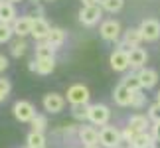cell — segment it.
<instances>
[{
  "mask_svg": "<svg viewBox=\"0 0 160 148\" xmlns=\"http://www.w3.org/2000/svg\"><path fill=\"white\" fill-rule=\"evenodd\" d=\"M99 142L103 148H119L122 144V132L117 126H101L99 131Z\"/></svg>",
  "mask_w": 160,
  "mask_h": 148,
  "instance_id": "obj_1",
  "label": "cell"
},
{
  "mask_svg": "<svg viewBox=\"0 0 160 148\" xmlns=\"http://www.w3.org/2000/svg\"><path fill=\"white\" fill-rule=\"evenodd\" d=\"M109 119H111V109L103 103H95V105H89V122L95 126H105L109 125Z\"/></svg>",
  "mask_w": 160,
  "mask_h": 148,
  "instance_id": "obj_2",
  "label": "cell"
},
{
  "mask_svg": "<svg viewBox=\"0 0 160 148\" xmlns=\"http://www.w3.org/2000/svg\"><path fill=\"white\" fill-rule=\"evenodd\" d=\"M89 97H91V93L83 83L71 85L65 93V99H67L69 105H89Z\"/></svg>",
  "mask_w": 160,
  "mask_h": 148,
  "instance_id": "obj_3",
  "label": "cell"
},
{
  "mask_svg": "<svg viewBox=\"0 0 160 148\" xmlns=\"http://www.w3.org/2000/svg\"><path fill=\"white\" fill-rule=\"evenodd\" d=\"M121 34H122V30H121V24L119 20H105V22H101V26H99V36L105 42H119L121 40Z\"/></svg>",
  "mask_w": 160,
  "mask_h": 148,
  "instance_id": "obj_4",
  "label": "cell"
},
{
  "mask_svg": "<svg viewBox=\"0 0 160 148\" xmlns=\"http://www.w3.org/2000/svg\"><path fill=\"white\" fill-rule=\"evenodd\" d=\"M12 113H14L16 121H20V122H32V119L36 116V107H34L30 101H24V99H20V101L14 103Z\"/></svg>",
  "mask_w": 160,
  "mask_h": 148,
  "instance_id": "obj_5",
  "label": "cell"
},
{
  "mask_svg": "<svg viewBox=\"0 0 160 148\" xmlns=\"http://www.w3.org/2000/svg\"><path fill=\"white\" fill-rule=\"evenodd\" d=\"M101 16H103V8H101V4H95V6H83V8L79 10V22H81L83 26H95V24L101 20Z\"/></svg>",
  "mask_w": 160,
  "mask_h": 148,
  "instance_id": "obj_6",
  "label": "cell"
},
{
  "mask_svg": "<svg viewBox=\"0 0 160 148\" xmlns=\"http://www.w3.org/2000/svg\"><path fill=\"white\" fill-rule=\"evenodd\" d=\"M109 63H111V69L117 71V73H122L131 67V61H128V49H121L117 47L109 57Z\"/></svg>",
  "mask_w": 160,
  "mask_h": 148,
  "instance_id": "obj_7",
  "label": "cell"
},
{
  "mask_svg": "<svg viewBox=\"0 0 160 148\" xmlns=\"http://www.w3.org/2000/svg\"><path fill=\"white\" fill-rule=\"evenodd\" d=\"M28 69L38 75H50L55 69V57H36L28 63Z\"/></svg>",
  "mask_w": 160,
  "mask_h": 148,
  "instance_id": "obj_8",
  "label": "cell"
},
{
  "mask_svg": "<svg viewBox=\"0 0 160 148\" xmlns=\"http://www.w3.org/2000/svg\"><path fill=\"white\" fill-rule=\"evenodd\" d=\"M138 28H140L142 38L146 42H156L160 38V22L156 20V18H144Z\"/></svg>",
  "mask_w": 160,
  "mask_h": 148,
  "instance_id": "obj_9",
  "label": "cell"
},
{
  "mask_svg": "<svg viewBox=\"0 0 160 148\" xmlns=\"http://www.w3.org/2000/svg\"><path fill=\"white\" fill-rule=\"evenodd\" d=\"M65 101L67 99L59 93H46L44 99H42V105H44V109L48 113H61V111L65 109Z\"/></svg>",
  "mask_w": 160,
  "mask_h": 148,
  "instance_id": "obj_10",
  "label": "cell"
},
{
  "mask_svg": "<svg viewBox=\"0 0 160 148\" xmlns=\"http://www.w3.org/2000/svg\"><path fill=\"white\" fill-rule=\"evenodd\" d=\"M142 42H144V38H142V32H140V28H128L127 32H122V40H121L119 47H121V49L138 47Z\"/></svg>",
  "mask_w": 160,
  "mask_h": 148,
  "instance_id": "obj_11",
  "label": "cell"
},
{
  "mask_svg": "<svg viewBox=\"0 0 160 148\" xmlns=\"http://www.w3.org/2000/svg\"><path fill=\"white\" fill-rule=\"evenodd\" d=\"M32 26H34V16H18L16 20L12 22L14 36H18V38L32 36Z\"/></svg>",
  "mask_w": 160,
  "mask_h": 148,
  "instance_id": "obj_12",
  "label": "cell"
},
{
  "mask_svg": "<svg viewBox=\"0 0 160 148\" xmlns=\"http://www.w3.org/2000/svg\"><path fill=\"white\" fill-rule=\"evenodd\" d=\"M132 95H134V91H131L122 81L113 89V101L119 105V107H131V103H132Z\"/></svg>",
  "mask_w": 160,
  "mask_h": 148,
  "instance_id": "obj_13",
  "label": "cell"
},
{
  "mask_svg": "<svg viewBox=\"0 0 160 148\" xmlns=\"http://www.w3.org/2000/svg\"><path fill=\"white\" fill-rule=\"evenodd\" d=\"M77 134H79V140L83 142V146H93L99 142V131L95 128V125L91 126H79L77 128Z\"/></svg>",
  "mask_w": 160,
  "mask_h": 148,
  "instance_id": "obj_14",
  "label": "cell"
},
{
  "mask_svg": "<svg viewBox=\"0 0 160 148\" xmlns=\"http://www.w3.org/2000/svg\"><path fill=\"white\" fill-rule=\"evenodd\" d=\"M146 59H148V53L142 47H131L128 49V61H131V69H142Z\"/></svg>",
  "mask_w": 160,
  "mask_h": 148,
  "instance_id": "obj_15",
  "label": "cell"
},
{
  "mask_svg": "<svg viewBox=\"0 0 160 148\" xmlns=\"http://www.w3.org/2000/svg\"><path fill=\"white\" fill-rule=\"evenodd\" d=\"M50 30H52V26L48 24L46 18H42V16L34 18V26H32V38H34V40H38V42L48 40V34H50Z\"/></svg>",
  "mask_w": 160,
  "mask_h": 148,
  "instance_id": "obj_16",
  "label": "cell"
},
{
  "mask_svg": "<svg viewBox=\"0 0 160 148\" xmlns=\"http://www.w3.org/2000/svg\"><path fill=\"white\" fill-rule=\"evenodd\" d=\"M137 73H138V79H140L142 89H152V87H156V83H158V73H156V69L142 67V69H138Z\"/></svg>",
  "mask_w": 160,
  "mask_h": 148,
  "instance_id": "obj_17",
  "label": "cell"
},
{
  "mask_svg": "<svg viewBox=\"0 0 160 148\" xmlns=\"http://www.w3.org/2000/svg\"><path fill=\"white\" fill-rule=\"evenodd\" d=\"M16 18H18V14H16L14 2H10V0H4V2H0V22L12 24Z\"/></svg>",
  "mask_w": 160,
  "mask_h": 148,
  "instance_id": "obj_18",
  "label": "cell"
},
{
  "mask_svg": "<svg viewBox=\"0 0 160 148\" xmlns=\"http://www.w3.org/2000/svg\"><path fill=\"white\" fill-rule=\"evenodd\" d=\"M26 146L28 148H44L46 146V134L30 131V134L26 136Z\"/></svg>",
  "mask_w": 160,
  "mask_h": 148,
  "instance_id": "obj_19",
  "label": "cell"
},
{
  "mask_svg": "<svg viewBox=\"0 0 160 148\" xmlns=\"http://www.w3.org/2000/svg\"><path fill=\"white\" fill-rule=\"evenodd\" d=\"M36 57H55V47L48 40L38 42V46H36Z\"/></svg>",
  "mask_w": 160,
  "mask_h": 148,
  "instance_id": "obj_20",
  "label": "cell"
},
{
  "mask_svg": "<svg viewBox=\"0 0 160 148\" xmlns=\"http://www.w3.org/2000/svg\"><path fill=\"white\" fill-rule=\"evenodd\" d=\"M48 42L58 49L63 46V42H65V30H61V28H52L50 30V34H48Z\"/></svg>",
  "mask_w": 160,
  "mask_h": 148,
  "instance_id": "obj_21",
  "label": "cell"
},
{
  "mask_svg": "<svg viewBox=\"0 0 160 148\" xmlns=\"http://www.w3.org/2000/svg\"><path fill=\"white\" fill-rule=\"evenodd\" d=\"M148 116H144V115H132L131 116V121H128V126L134 128L137 132H144L146 128H148Z\"/></svg>",
  "mask_w": 160,
  "mask_h": 148,
  "instance_id": "obj_22",
  "label": "cell"
},
{
  "mask_svg": "<svg viewBox=\"0 0 160 148\" xmlns=\"http://www.w3.org/2000/svg\"><path fill=\"white\" fill-rule=\"evenodd\" d=\"M152 140H154V136H152V132L144 131V132H138L137 136H134V140H132V146H137V148H150Z\"/></svg>",
  "mask_w": 160,
  "mask_h": 148,
  "instance_id": "obj_23",
  "label": "cell"
},
{
  "mask_svg": "<svg viewBox=\"0 0 160 148\" xmlns=\"http://www.w3.org/2000/svg\"><path fill=\"white\" fill-rule=\"evenodd\" d=\"M71 115L75 121H89V105H71Z\"/></svg>",
  "mask_w": 160,
  "mask_h": 148,
  "instance_id": "obj_24",
  "label": "cell"
},
{
  "mask_svg": "<svg viewBox=\"0 0 160 148\" xmlns=\"http://www.w3.org/2000/svg\"><path fill=\"white\" fill-rule=\"evenodd\" d=\"M26 47H28L26 40H24V38H18V40H14L10 44V53L14 55V57H22V55L26 53Z\"/></svg>",
  "mask_w": 160,
  "mask_h": 148,
  "instance_id": "obj_25",
  "label": "cell"
},
{
  "mask_svg": "<svg viewBox=\"0 0 160 148\" xmlns=\"http://www.w3.org/2000/svg\"><path fill=\"white\" fill-rule=\"evenodd\" d=\"M125 6V0H101V8L111 12V14H117V12L122 10Z\"/></svg>",
  "mask_w": 160,
  "mask_h": 148,
  "instance_id": "obj_26",
  "label": "cell"
},
{
  "mask_svg": "<svg viewBox=\"0 0 160 148\" xmlns=\"http://www.w3.org/2000/svg\"><path fill=\"white\" fill-rule=\"evenodd\" d=\"M122 83H125L131 91H134V93L142 89V85H140V79H138V73H131V75H127L125 79H122Z\"/></svg>",
  "mask_w": 160,
  "mask_h": 148,
  "instance_id": "obj_27",
  "label": "cell"
},
{
  "mask_svg": "<svg viewBox=\"0 0 160 148\" xmlns=\"http://www.w3.org/2000/svg\"><path fill=\"white\" fill-rule=\"evenodd\" d=\"M14 36V30H12V24H4L0 22V44H8Z\"/></svg>",
  "mask_w": 160,
  "mask_h": 148,
  "instance_id": "obj_28",
  "label": "cell"
},
{
  "mask_svg": "<svg viewBox=\"0 0 160 148\" xmlns=\"http://www.w3.org/2000/svg\"><path fill=\"white\" fill-rule=\"evenodd\" d=\"M30 125H32V131H36V132H46V128H48V119H46L44 115H36Z\"/></svg>",
  "mask_w": 160,
  "mask_h": 148,
  "instance_id": "obj_29",
  "label": "cell"
},
{
  "mask_svg": "<svg viewBox=\"0 0 160 148\" xmlns=\"http://www.w3.org/2000/svg\"><path fill=\"white\" fill-rule=\"evenodd\" d=\"M10 91H12V83L8 81V79L0 77V103H2V101H6V99H8Z\"/></svg>",
  "mask_w": 160,
  "mask_h": 148,
  "instance_id": "obj_30",
  "label": "cell"
},
{
  "mask_svg": "<svg viewBox=\"0 0 160 148\" xmlns=\"http://www.w3.org/2000/svg\"><path fill=\"white\" fill-rule=\"evenodd\" d=\"M146 105V95L142 93V89L140 91H137V93L132 95V103H131V107L132 109H142Z\"/></svg>",
  "mask_w": 160,
  "mask_h": 148,
  "instance_id": "obj_31",
  "label": "cell"
},
{
  "mask_svg": "<svg viewBox=\"0 0 160 148\" xmlns=\"http://www.w3.org/2000/svg\"><path fill=\"white\" fill-rule=\"evenodd\" d=\"M148 119L152 122H160V103H152L148 107Z\"/></svg>",
  "mask_w": 160,
  "mask_h": 148,
  "instance_id": "obj_32",
  "label": "cell"
},
{
  "mask_svg": "<svg viewBox=\"0 0 160 148\" xmlns=\"http://www.w3.org/2000/svg\"><path fill=\"white\" fill-rule=\"evenodd\" d=\"M122 132V142H128V144H132V140H134V136H137V131L134 128H131V126H125V131H121Z\"/></svg>",
  "mask_w": 160,
  "mask_h": 148,
  "instance_id": "obj_33",
  "label": "cell"
},
{
  "mask_svg": "<svg viewBox=\"0 0 160 148\" xmlns=\"http://www.w3.org/2000/svg\"><path fill=\"white\" fill-rule=\"evenodd\" d=\"M8 57H6V55L4 53H0V73H4L6 69H8Z\"/></svg>",
  "mask_w": 160,
  "mask_h": 148,
  "instance_id": "obj_34",
  "label": "cell"
},
{
  "mask_svg": "<svg viewBox=\"0 0 160 148\" xmlns=\"http://www.w3.org/2000/svg\"><path fill=\"white\" fill-rule=\"evenodd\" d=\"M152 136L160 140V122H154V125H152Z\"/></svg>",
  "mask_w": 160,
  "mask_h": 148,
  "instance_id": "obj_35",
  "label": "cell"
},
{
  "mask_svg": "<svg viewBox=\"0 0 160 148\" xmlns=\"http://www.w3.org/2000/svg\"><path fill=\"white\" fill-rule=\"evenodd\" d=\"M83 6H95V4H101V0H81Z\"/></svg>",
  "mask_w": 160,
  "mask_h": 148,
  "instance_id": "obj_36",
  "label": "cell"
},
{
  "mask_svg": "<svg viewBox=\"0 0 160 148\" xmlns=\"http://www.w3.org/2000/svg\"><path fill=\"white\" fill-rule=\"evenodd\" d=\"M150 148H160V140L154 138V140H152V144H150Z\"/></svg>",
  "mask_w": 160,
  "mask_h": 148,
  "instance_id": "obj_37",
  "label": "cell"
},
{
  "mask_svg": "<svg viewBox=\"0 0 160 148\" xmlns=\"http://www.w3.org/2000/svg\"><path fill=\"white\" fill-rule=\"evenodd\" d=\"M85 148H101L99 144H93V146H85Z\"/></svg>",
  "mask_w": 160,
  "mask_h": 148,
  "instance_id": "obj_38",
  "label": "cell"
},
{
  "mask_svg": "<svg viewBox=\"0 0 160 148\" xmlns=\"http://www.w3.org/2000/svg\"><path fill=\"white\" fill-rule=\"evenodd\" d=\"M156 103H160V91L156 93Z\"/></svg>",
  "mask_w": 160,
  "mask_h": 148,
  "instance_id": "obj_39",
  "label": "cell"
},
{
  "mask_svg": "<svg viewBox=\"0 0 160 148\" xmlns=\"http://www.w3.org/2000/svg\"><path fill=\"white\" fill-rule=\"evenodd\" d=\"M10 2H14V4H16V2H22V0H10Z\"/></svg>",
  "mask_w": 160,
  "mask_h": 148,
  "instance_id": "obj_40",
  "label": "cell"
},
{
  "mask_svg": "<svg viewBox=\"0 0 160 148\" xmlns=\"http://www.w3.org/2000/svg\"><path fill=\"white\" fill-rule=\"evenodd\" d=\"M128 148H137V146H132V144H131V146H128Z\"/></svg>",
  "mask_w": 160,
  "mask_h": 148,
  "instance_id": "obj_41",
  "label": "cell"
},
{
  "mask_svg": "<svg viewBox=\"0 0 160 148\" xmlns=\"http://www.w3.org/2000/svg\"><path fill=\"white\" fill-rule=\"evenodd\" d=\"M32 2H40V0H32Z\"/></svg>",
  "mask_w": 160,
  "mask_h": 148,
  "instance_id": "obj_42",
  "label": "cell"
},
{
  "mask_svg": "<svg viewBox=\"0 0 160 148\" xmlns=\"http://www.w3.org/2000/svg\"><path fill=\"white\" fill-rule=\"evenodd\" d=\"M0 2H4V0H0Z\"/></svg>",
  "mask_w": 160,
  "mask_h": 148,
  "instance_id": "obj_43",
  "label": "cell"
},
{
  "mask_svg": "<svg viewBox=\"0 0 160 148\" xmlns=\"http://www.w3.org/2000/svg\"><path fill=\"white\" fill-rule=\"evenodd\" d=\"M48 2H52V0H48Z\"/></svg>",
  "mask_w": 160,
  "mask_h": 148,
  "instance_id": "obj_44",
  "label": "cell"
},
{
  "mask_svg": "<svg viewBox=\"0 0 160 148\" xmlns=\"http://www.w3.org/2000/svg\"><path fill=\"white\" fill-rule=\"evenodd\" d=\"M26 148H28V146H26Z\"/></svg>",
  "mask_w": 160,
  "mask_h": 148,
  "instance_id": "obj_45",
  "label": "cell"
},
{
  "mask_svg": "<svg viewBox=\"0 0 160 148\" xmlns=\"http://www.w3.org/2000/svg\"><path fill=\"white\" fill-rule=\"evenodd\" d=\"M44 148H46V146H44Z\"/></svg>",
  "mask_w": 160,
  "mask_h": 148,
  "instance_id": "obj_46",
  "label": "cell"
}]
</instances>
